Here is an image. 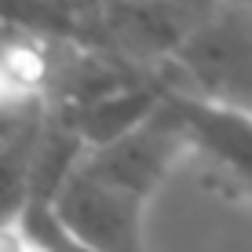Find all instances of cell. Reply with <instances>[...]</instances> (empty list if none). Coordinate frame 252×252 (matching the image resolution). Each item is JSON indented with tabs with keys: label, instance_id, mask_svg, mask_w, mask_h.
Masks as SVG:
<instances>
[{
	"label": "cell",
	"instance_id": "obj_12",
	"mask_svg": "<svg viewBox=\"0 0 252 252\" xmlns=\"http://www.w3.org/2000/svg\"><path fill=\"white\" fill-rule=\"evenodd\" d=\"M234 4H241V7H249V11H252V0H234Z\"/></svg>",
	"mask_w": 252,
	"mask_h": 252
},
{
	"label": "cell",
	"instance_id": "obj_5",
	"mask_svg": "<svg viewBox=\"0 0 252 252\" xmlns=\"http://www.w3.org/2000/svg\"><path fill=\"white\" fill-rule=\"evenodd\" d=\"M212 4V0H208ZM208 4L190 0H92L95 44L158 73Z\"/></svg>",
	"mask_w": 252,
	"mask_h": 252
},
{
	"label": "cell",
	"instance_id": "obj_7",
	"mask_svg": "<svg viewBox=\"0 0 252 252\" xmlns=\"http://www.w3.org/2000/svg\"><path fill=\"white\" fill-rule=\"evenodd\" d=\"M161 95H164V81L161 77H146V81L125 84V88L102 95V99L73 110V114H59V117H66V125L81 135L84 150H88V146H99L106 139L121 135L135 121H143L161 102Z\"/></svg>",
	"mask_w": 252,
	"mask_h": 252
},
{
	"label": "cell",
	"instance_id": "obj_1",
	"mask_svg": "<svg viewBox=\"0 0 252 252\" xmlns=\"http://www.w3.org/2000/svg\"><path fill=\"white\" fill-rule=\"evenodd\" d=\"M158 73L172 92L252 114V11L212 0Z\"/></svg>",
	"mask_w": 252,
	"mask_h": 252
},
{
	"label": "cell",
	"instance_id": "obj_11",
	"mask_svg": "<svg viewBox=\"0 0 252 252\" xmlns=\"http://www.w3.org/2000/svg\"><path fill=\"white\" fill-rule=\"evenodd\" d=\"M26 252H44V249H40V245H33V241H30V245H26Z\"/></svg>",
	"mask_w": 252,
	"mask_h": 252
},
{
	"label": "cell",
	"instance_id": "obj_8",
	"mask_svg": "<svg viewBox=\"0 0 252 252\" xmlns=\"http://www.w3.org/2000/svg\"><path fill=\"white\" fill-rule=\"evenodd\" d=\"M0 30L44 40H95L92 0H0Z\"/></svg>",
	"mask_w": 252,
	"mask_h": 252
},
{
	"label": "cell",
	"instance_id": "obj_6",
	"mask_svg": "<svg viewBox=\"0 0 252 252\" xmlns=\"http://www.w3.org/2000/svg\"><path fill=\"white\" fill-rule=\"evenodd\" d=\"M48 40L0 30V154L26 146L48 114Z\"/></svg>",
	"mask_w": 252,
	"mask_h": 252
},
{
	"label": "cell",
	"instance_id": "obj_13",
	"mask_svg": "<svg viewBox=\"0 0 252 252\" xmlns=\"http://www.w3.org/2000/svg\"><path fill=\"white\" fill-rule=\"evenodd\" d=\"M190 4H208V0H190Z\"/></svg>",
	"mask_w": 252,
	"mask_h": 252
},
{
	"label": "cell",
	"instance_id": "obj_4",
	"mask_svg": "<svg viewBox=\"0 0 252 252\" xmlns=\"http://www.w3.org/2000/svg\"><path fill=\"white\" fill-rule=\"evenodd\" d=\"M81 158L99 176L150 201V194L164 183V176L187 158V135L168 106V95H161V102L143 121H135L132 128H125L106 143L88 146Z\"/></svg>",
	"mask_w": 252,
	"mask_h": 252
},
{
	"label": "cell",
	"instance_id": "obj_2",
	"mask_svg": "<svg viewBox=\"0 0 252 252\" xmlns=\"http://www.w3.org/2000/svg\"><path fill=\"white\" fill-rule=\"evenodd\" d=\"M48 208L73 238L99 252H143L146 197L99 176L84 164V158H77V164L63 176L48 197Z\"/></svg>",
	"mask_w": 252,
	"mask_h": 252
},
{
	"label": "cell",
	"instance_id": "obj_10",
	"mask_svg": "<svg viewBox=\"0 0 252 252\" xmlns=\"http://www.w3.org/2000/svg\"><path fill=\"white\" fill-rule=\"evenodd\" d=\"M30 143L0 154V220H15L26 201V154H30Z\"/></svg>",
	"mask_w": 252,
	"mask_h": 252
},
{
	"label": "cell",
	"instance_id": "obj_3",
	"mask_svg": "<svg viewBox=\"0 0 252 252\" xmlns=\"http://www.w3.org/2000/svg\"><path fill=\"white\" fill-rule=\"evenodd\" d=\"M164 95L187 135V154L205 168V183L252 208V114L172 88Z\"/></svg>",
	"mask_w": 252,
	"mask_h": 252
},
{
	"label": "cell",
	"instance_id": "obj_9",
	"mask_svg": "<svg viewBox=\"0 0 252 252\" xmlns=\"http://www.w3.org/2000/svg\"><path fill=\"white\" fill-rule=\"evenodd\" d=\"M19 223H22L26 238H30L33 245H40L44 252H99V249L84 245L81 238H73V234L55 220V212L48 208V201H37V197H26L22 201Z\"/></svg>",
	"mask_w": 252,
	"mask_h": 252
}]
</instances>
